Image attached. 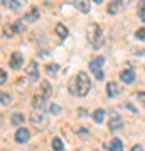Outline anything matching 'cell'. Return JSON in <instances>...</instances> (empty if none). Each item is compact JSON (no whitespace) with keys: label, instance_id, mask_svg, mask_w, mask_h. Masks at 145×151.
Instances as JSON below:
<instances>
[{"label":"cell","instance_id":"6da1fadb","mask_svg":"<svg viewBox=\"0 0 145 151\" xmlns=\"http://www.w3.org/2000/svg\"><path fill=\"white\" fill-rule=\"evenodd\" d=\"M76 94L81 97L88 96V92H90V89H91V81H90V77H88V74L86 72H79V74L76 76Z\"/></svg>","mask_w":145,"mask_h":151},{"label":"cell","instance_id":"7a4b0ae2","mask_svg":"<svg viewBox=\"0 0 145 151\" xmlns=\"http://www.w3.org/2000/svg\"><path fill=\"white\" fill-rule=\"evenodd\" d=\"M88 40L91 44L95 49H98L101 45L103 42V30L101 27L98 25V24H91L90 27H88Z\"/></svg>","mask_w":145,"mask_h":151},{"label":"cell","instance_id":"3957f363","mask_svg":"<svg viewBox=\"0 0 145 151\" xmlns=\"http://www.w3.org/2000/svg\"><path fill=\"white\" fill-rule=\"evenodd\" d=\"M29 138H31V133H29V129H26V128H19V129L15 131V141L17 143L24 145V143L29 141Z\"/></svg>","mask_w":145,"mask_h":151},{"label":"cell","instance_id":"277c9868","mask_svg":"<svg viewBox=\"0 0 145 151\" xmlns=\"http://www.w3.org/2000/svg\"><path fill=\"white\" fill-rule=\"evenodd\" d=\"M108 126H110V131H118L123 128V119L120 118L118 114H113L111 119H110V123H108Z\"/></svg>","mask_w":145,"mask_h":151},{"label":"cell","instance_id":"5b68a950","mask_svg":"<svg viewBox=\"0 0 145 151\" xmlns=\"http://www.w3.org/2000/svg\"><path fill=\"white\" fill-rule=\"evenodd\" d=\"M120 92H122V87H120L118 82L111 81V82H108V84H106V94H108V97H115V96H118Z\"/></svg>","mask_w":145,"mask_h":151},{"label":"cell","instance_id":"8992f818","mask_svg":"<svg viewBox=\"0 0 145 151\" xmlns=\"http://www.w3.org/2000/svg\"><path fill=\"white\" fill-rule=\"evenodd\" d=\"M37 69H39V65H37V62H31V64L26 67V72H27V76L31 77V81H36L39 77V72H37Z\"/></svg>","mask_w":145,"mask_h":151},{"label":"cell","instance_id":"52a82bcc","mask_svg":"<svg viewBox=\"0 0 145 151\" xmlns=\"http://www.w3.org/2000/svg\"><path fill=\"white\" fill-rule=\"evenodd\" d=\"M103 62H105V59H103V57H95V59L90 62V70H91V72H95V74H96V72H100V70H101V67H103Z\"/></svg>","mask_w":145,"mask_h":151},{"label":"cell","instance_id":"ba28073f","mask_svg":"<svg viewBox=\"0 0 145 151\" xmlns=\"http://www.w3.org/2000/svg\"><path fill=\"white\" fill-rule=\"evenodd\" d=\"M74 5L79 12L88 14V12H90V7H91V2H90V0H74Z\"/></svg>","mask_w":145,"mask_h":151},{"label":"cell","instance_id":"9c48e42d","mask_svg":"<svg viewBox=\"0 0 145 151\" xmlns=\"http://www.w3.org/2000/svg\"><path fill=\"white\" fill-rule=\"evenodd\" d=\"M120 79L125 82V84H132L135 81V72L132 69H125L122 74H120Z\"/></svg>","mask_w":145,"mask_h":151},{"label":"cell","instance_id":"30bf717a","mask_svg":"<svg viewBox=\"0 0 145 151\" xmlns=\"http://www.w3.org/2000/svg\"><path fill=\"white\" fill-rule=\"evenodd\" d=\"M22 54L20 52H14V54L10 55V67L12 69H19L20 67V64H22Z\"/></svg>","mask_w":145,"mask_h":151},{"label":"cell","instance_id":"8fae6325","mask_svg":"<svg viewBox=\"0 0 145 151\" xmlns=\"http://www.w3.org/2000/svg\"><path fill=\"white\" fill-rule=\"evenodd\" d=\"M106 148H108L110 151H123V143H122L118 138H115V139H111V141L106 145Z\"/></svg>","mask_w":145,"mask_h":151},{"label":"cell","instance_id":"7c38bea8","mask_svg":"<svg viewBox=\"0 0 145 151\" xmlns=\"http://www.w3.org/2000/svg\"><path fill=\"white\" fill-rule=\"evenodd\" d=\"M37 19H39V9L37 7H32L31 12L24 17V22H34V20H37Z\"/></svg>","mask_w":145,"mask_h":151},{"label":"cell","instance_id":"4fadbf2b","mask_svg":"<svg viewBox=\"0 0 145 151\" xmlns=\"http://www.w3.org/2000/svg\"><path fill=\"white\" fill-rule=\"evenodd\" d=\"M51 94H52V91H51V84H49L47 81H42L41 82V96H44L46 99H47Z\"/></svg>","mask_w":145,"mask_h":151},{"label":"cell","instance_id":"5bb4252c","mask_svg":"<svg viewBox=\"0 0 145 151\" xmlns=\"http://www.w3.org/2000/svg\"><path fill=\"white\" fill-rule=\"evenodd\" d=\"M44 111H46V109H34L32 108V123H41V121H42Z\"/></svg>","mask_w":145,"mask_h":151},{"label":"cell","instance_id":"9a60e30c","mask_svg":"<svg viewBox=\"0 0 145 151\" xmlns=\"http://www.w3.org/2000/svg\"><path fill=\"white\" fill-rule=\"evenodd\" d=\"M56 34H58L59 39H66L68 37V29H66L63 24H58V25H56Z\"/></svg>","mask_w":145,"mask_h":151},{"label":"cell","instance_id":"2e32d148","mask_svg":"<svg viewBox=\"0 0 145 151\" xmlns=\"http://www.w3.org/2000/svg\"><path fill=\"white\" fill-rule=\"evenodd\" d=\"M58 70H59V65H58V64H47V65H46V72H47V76L56 77Z\"/></svg>","mask_w":145,"mask_h":151},{"label":"cell","instance_id":"e0dca14e","mask_svg":"<svg viewBox=\"0 0 145 151\" xmlns=\"http://www.w3.org/2000/svg\"><path fill=\"white\" fill-rule=\"evenodd\" d=\"M93 119H95V123H103V119H105V111H103V109H96V111L93 113Z\"/></svg>","mask_w":145,"mask_h":151},{"label":"cell","instance_id":"ac0fdd59","mask_svg":"<svg viewBox=\"0 0 145 151\" xmlns=\"http://www.w3.org/2000/svg\"><path fill=\"white\" fill-rule=\"evenodd\" d=\"M52 148H54V151H63L64 150V145H63L61 138H54L52 139Z\"/></svg>","mask_w":145,"mask_h":151},{"label":"cell","instance_id":"d6986e66","mask_svg":"<svg viewBox=\"0 0 145 151\" xmlns=\"http://www.w3.org/2000/svg\"><path fill=\"white\" fill-rule=\"evenodd\" d=\"M27 4V0H12V10H19Z\"/></svg>","mask_w":145,"mask_h":151},{"label":"cell","instance_id":"ffe728a7","mask_svg":"<svg viewBox=\"0 0 145 151\" xmlns=\"http://www.w3.org/2000/svg\"><path fill=\"white\" fill-rule=\"evenodd\" d=\"M138 17L142 20H145V0L138 2Z\"/></svg>","mask_w":145,"mask_h":151},{"label":"cell","instance_id":"44dd1931","mask_svg":"<svg viewBox=\"0 0 145 151\" xmlns=\"http://www.w3.org/2000/svg\"><path fill=\"white\" fill-rule=\"evenodd\" d=\"M24 116L22 114H12V124H15V126H19V124L24 123Z\"/></svg>","mask_w":145,"mask_h":151},{"label":"cell","instance_id":"7402d4cb","mask_svg":"<svg viewBox=\"0 0 145 151\" xmlns=\"http://www.w3.org/2000/svg\"><path fill=\"white\" fill-rule=\"evenodd\" d=\"M117 12H118V5H117V4H115V2H110V4H108V14H117Z\"/></svg>","mask_w":145,"mask_h":151},{"label":"cell","instance_id":"603a6c76","mask_svg":"<svg viewBox=\"0 0 145 151\" xmlns=\"http://www.w3.org/2000/svg\"><path fill=\"white\" fill-rule=\"evenodd\" d=\"M111 2H115L117 5H118V9H125V7H128L130 0H111Z\"/></svg>","mask_w":145,"mask_h":151},{"label":"cell","instance_id":"cb8c5ba5","mask_svg":"<svg viewBox=\"0 0 145 151\" xmlns=\"http://www.w3.org/2000/svg\"><path fill=\"white\" fill-rule=\"evenodd\" d=\"M135 35H137V39H140V40H145V27L138 29V30L135 32Z\"/></svg>","mask_w":145,"mask_h":151},{"label":"cell","instance_id":"d4e9b609","mask_svg":"<svg viewBox=\"0 0 145 151\" xmlns=\"http://www.w3.org/2000/svg\"><path fill=\"white\" fill-rule=\"evenodd\" d=\"M2 104H4V106H9V104H10V96L5 94V92H2Z\"/></svg>","mask_w":145,"mask_h":151},{"label":"cell","instance_id":"484cf974","mask_svg":"<svg viewBox=\"0 0 145 151\" xmlns=\"http://www.w3.org/2000/svg\"><path fill=\"white\" fill-rule=\"evenodd\" d=\"M14 30H15V32H20V30H24V25L20 24V20H17L15 24H14Z\"/></svg>","mask_w":145,"mask_h":151},{"label":"cell","instance_id":"4316f807","mask_svg":"<svg viewBox=\"0 0 145 151\" xmlns=\"http://www.w3.org/2000/svg\"><path fill=\"white\" fill-rule=\"evenodd\" d=\"M49 111H51L52 114H59V113H61L59 106H56V104H51V108H49Z\"/></svg>","mask_w":145,"mask_h":151},{"label":"cell","instance_id":"83f0119b","mask_svg":"<svg viewBox=\"0 0 145 151\" xmlns=\"http://www.w3.org/2000/svg\"><path fill=\"white\" fill-rule=\"evenodd\" d=\"M137 97H138V101H142V103H144V106H145V92L144 91L137 92Z\"/></svg>","mask_w":145,"mask_h":151},{"label":"cell","instance_id":"f1b7e54d","mask_svg":"<svg viewBox=\"0 0 145 151\" xmlns=\"http://www.w3.org/2000/svg\"><path fill=\"white\" fill-rule=\"evenodd\" d=\"M2 7H5V9H12V0H2Z\"/></svg>","mask_w":145,"mask_h":151},{"label":"cell","instance_id":"f546056e","mask_svg":"<svg viewBox=\"0 0 145 151\" xmlns=\"http://www.w3.org/2000/svg\"><path fill=\"white\" fill-rule=\"evenodd\" d=\"M7 82V72L5 70H2V77H0V84H5Z\"/></svg>","mask_w":145,"mask_h":151},{"label":"cell","instance_id":"4dcf8cb0","mask_svg":"<svg viewBox=\"0 0 145 151\" xmlns=\"http://www.w3.org/2000/svg\"><path fill=\"white\" fill-rule=\"evenodd\" d=\"M95 76H96V79H98V81H101L103 77H105V74H103V70H100V72H96Z\"/></svg>","mask_w":145,"mask_h":151},{"label":"cell","instance_id":"1f68e13d","mask_svg":"<svg viewBox=\"0 0 145 151\" xmlns=\"http://www.w3.org/2000/svg\"><path fill=\"white\" fill-rule=\"evenodd\" d=\"M132 151H144V148H142V145H135L132 148Z\"/></svg>","mask_w":145,"mask_h":151},{"label":"cell","instance_id":"d6a6232c","mask_svg":"<svg viewBox=\"0 0 145 151\" xmlns=\"http://www.w3.org/2000/svg\"><path fill=\"white\" fill-rule=\"evenodd\" d=\"M78 114H79V116H81V118H86V111H85V109H78Z\"/></svg>","mask_w":145,"mask_h":151},{"label":"cell","instance_id":"836d02e7","mask_svg":"<svg viewBox=\"0 0 145 151\" xmlns=\"http://www.w3.org/2000/svg\"><path fill=\"white\" fill-rule=\"evenodd\" d=\"M86 133H88V131H86V128H81V129H79V134H83V136H85Z\"/></svg>","mask_w":145,"mask_h":151},{"label":"cell","instance_id":"e575fe53","mask_svg":"<svg viewBox=\"0 0 145 151\" xmlns=\"http://www.w3.org/2000/svg\"><path fill=\"white\" fill-rule=\"evenodd\" d=\"M95 2H96V4H101V2H103V0H95Z\"/></svg>","mask_w":145,"mask_h":151}]
</instances>
